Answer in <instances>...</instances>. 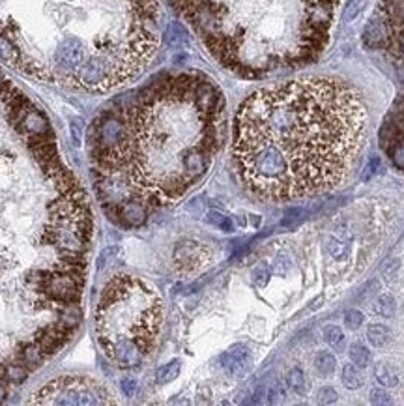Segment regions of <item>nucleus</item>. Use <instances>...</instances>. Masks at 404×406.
<instances>
[{
  "instance_id": "14",
  "label": "nucleus",
  "mask_w": 404,
  "mask_h": 406,
  "mask_svg": "<svg viewBox=\"0 0 404 406\" xmlns=\"http://www.w3.org/2000/svg\"><path fill=\"white\" fill-rule=\"evenodd\" d=\"M395 307H397V303H395V298L391 294H380L374 303V313L389 318L391 314L395 313Z\"/></svg>"
},
{
  "instance_id": "10",
  "label": "nucleus",
  "mask_w": 404,
  "mask_h": 406,
  "mask_svg": "<svg viewBox=\"0 0 404 406\" xmlns=\"http://www.w3.org/2000/svg\"><path fill=\"white\" fill-rule=\"evenodd\" d=\"M286 384H288V387H290L296 395H305V393L309 391V382H307V376H305V372L299 369V367H294V369L288 370Z\"/></svg>"
},
{
  "instance_id": "5",
  "label": "nucleus",
  "mask_w": 404,
  "mask_h": 406,
  "mask_svg": "<svg viewBox=\"0 0 404 406\" xmlns=\"http://www.w3.org/2000/svg\"><path fill=\"white\" fill-rule=\"evenodd\" d=\"M378 21L383 29L385 47L404 60V0H380Z\"/></svg>"
},
{
  "instance_id": "26",
  "label": "nucleus",
  "mask_w": 404,
  "mask_h": 406,
  "mask_svg": "<svg viewBox=\"0 0 404 406\" xmlns=\"http://www.w3.org/2000/svg\"><path fill=\"white\" fill-rule=\"evenodd\" d=\"M363 0H350L346 4V21H352L355 19V15L361 12Z\"/></svg>"
},
{
  "instance_id": "18",
  "label": "nucleus",
  "mask_w": 404,
  "mask_h": 406,
  "mask_svg": "<svg viewBox=\"0 0 404 406\" xmlns=\"http://www.w3.org/2000/svg\"><path fill=\"white\" fill-rule=\"evenodd\" d=\"M208 223H212L213 227L221 228V230H225V232H230V230H232V221L228 219L227 215L219 214V212H210V214H208Z\"/></svg>"
},
{
  "instance_id": "2",
  "label": "nucleus",
  "mask_w": 404,
  "mask_h": 406,
  "mask_svg": "<svg viewBox=\"0 0 404 406\" xmlns=\"http://www.w3.org/2000/svg\"><path fill=\"white\" fill-rule=\"evenodd\" d=\"M367 135L359 94L337 79H298L256 90L234 120L232 154L241 182L268 200L335 187Z\"/></svg>"
},
{
  "instance_id": "25",
  "label": "nucleus",
  "mask_w": 404,
  "mask_h": 406,
  "mask_svg": "<svg viewBox=\"0 0 404 406\" xmlns=\"http://www.w3.org/2000/svg\"><path fill=\"white\" fill-rule=\"evenodd\" d=\"M398 268H400V262H398V260H395V258H393V260H387V262L382 266L383 277H385V279H393L395 275H397Z\"/></svg>"
},
{
  "instance_id": "27",
  "label": "nucleus",
  "mask_w": 404,
  "mask_h": 406,
  "mask_svg": "<svg viewBox=\"0 0 404 406\" xmlns=\"http://www.w3.org/2000/svg\"><path fill=\"white\" fill-rule=\"evenodd\" d=\"M122 389H124V393L128 397H133L135 393H137V382L131 380V378H126V380H122Z\"/></svg>"
},
{
  "instance_id": "19",
  "label": "nucleus",
  "mask_w": 404,
  "mask_h": 406,
  "mask_svg": "<svg viewBox=\"0 0 404 406\" xmlns=\"http://www.w3.org/2000/svg\"><path fill=\"white\" fill-rule=\"evenodd\" d=\"M344 324L348 329H357L363 324V313L357 309H348L344 313Z\"/></svg>"
},
{
  "instance_id": "21",
  "label": "nucleus",
  "mask_w": 404,
  "mask_h": 406,
  "mask_svg": "<svg viewBox=\"0 0 404 406\" xmlns=\"http://www.w3.org/2000/svg\"><path fill=\"white\" fill-rule=\"evenodd\" d=\"M6 376L12 380V382H23L25 378H27V367L25 365H12V367H8L6 369Z\"/></svg>"
},
{
  "instance_id": "1",
  "label": "nucleus",
  "mask_w": 404,
  "mask_h": 406,
  "mask_svg": "<svg viewBox=\"0 0 404 406\" xmlns=\"http://www.w3.org/2000/svg\"><path fill=\"white\" fill-rule=\"evenodd\" d=\"M223 96L200 73L172 75L98 124L94 171L107 210L169 206L206 176L223 139Z\"/></svg>"
},
{
  "instance_id": "28",
  "label": "nucleus",
  "mask_w": 404,
  "mask_h": 406,
  "mask_svg": "<svg viewBox=\"0 0 404 406\" xmlns=\"http://www.w3.org/2000/svg\"><path fill=\"white\" fill-rule=\"evenodd\" d=\"M253 275H255V283L258 286H264L266 283H268L269 275H268V270H266V268H258V270H255Z\"/></svg>"
},
{
  "instance_id": "24",
  "label": "nucleus",
  "mask_w": 404,
  "mask_h": 406,
  "mask_svg": "<svg viewBox=\"0 0 404 406\" xmlns=\"http://www.w3.org/2000/svg\"><path fill=\"white\" fill-rule=\"evenodd\" d=\"M329 253H331L333 258L342 260V258L348 255V247L342 242H339V240H331V242H329Z\"/></svg>"
},
{
  "instance_id": "30",
  "label": "nucleus",
  "mask_w": 404,
  "mask_h": 406,
  "mask_svg": "<svg viewBox=\"0 0 404 406\" xmlns=\"http://www.w3.org/2000/svg\"><path fill=\"white\" fill-rule=\"evenodd\" d=\"M4 397H6V385L0 382V402L4 400Z\"/></svg>"
},
{
  "instance_id": "20",
  "label": "nucleus",
  "mask_w": 404,
  "mask_h": 406,
  "mask_svg": "<svg viewBox=\"0 0 404 406\" xmlns=\"http://www.w3.org/2000/svg\"><path fill=\"white\" fill-rule=\"evenodd\" d=\"M337 399H339V395H337V391H335L333 387H329V385L320 387L318 391H316V400H318L320 404H331V402H337Z\"/></svg>"
},
{
  "instance_id": "12",
  "label": "nucleus",
  "mask_w": 404,
  "mask_h": 406,
  "mask_svg": "<svg viewBox=\"0 0 404 406\" xmlns=\"http://www.w3.org/2000/svg\"><path fill=\"white\" fill-rule=\"evenodd\" d=\"M342 384L346 385L348 389H357L363 385V376L359 372V367L354 363H346L342 367Z\"/></svg>"
},
{
  "instance_id": "29",
  "label": "nucleus",
  "mask_w": 404,
  "mask_h": 406,
  "mask_svg": "<svg viewBox=\"0 0 404 406\" xmlns=\"http://www.w3.org/2000/svg\"><path fill=\"white\" fill-rule=\"evenodd\" d=\"M378 286H380V285H378V281H370L369 285H367V286H365V288H363L361 298H369L370 294H372V292H370V290H378Z\"/></svg>"
},
{
  "instance_id": "6",
  "label": "nucleus",
  "mask_w": 404,
  "mask_h": 406,
  "mask_svg": "<svg viewBox=\"0 0 404 406\" xmlns=\"http://www.w3.org/2000/svg\"><path fill=\"white\" fill-rule=\"evenodd\" d=\"M380 146L387 154L391 163L404 172V100L398 101L383 122L380 131Z\"/></svg>"
},
{
  "instance_id": "7",
  "label": "nucleus",
  "mask_w": 404,
  "mask_h": 406,
  "mask_svg": "<svg viewBox=\"0 0 404 406\" xmlns=\"http://www.w3.org/2000/svg\"><path fill=\"white\" fill-rule=\"evenodd\" d=\"M172 258L180 271H195L210 258V251L206 245L195 240H182L174 247Z\"/></svg>"
},
{
  "instance_id": "4",
  "label": "nucleus",
  "mask_w": 404,
  "mask_h": 406,
  "mask_svg": "<svg viewBox=\"0 0 404 406\" xmlns=\"http://www.w3.org/2000/svg\"><path fill=\"white\" fill-rule=\"evenodd\" d=\"M32 404H113L111 393L90 378L62 376L51 380L30 399Z\"/></svg>"
},
{
  "instance_id": "8",
  "label": "nucleus",
  "mask_w": 404,
  "mask_h": 406,
  "mask_svg": "<svg viewBox=\"0 0 404 406\" xmlns=\"http://www.w3.org/2000/svg\"><path fill=\"white\" fill-rule=\"evenodd\" d=\"M367 339H369L372 346L382 348L391 341V329L387 326H383V324H370L367 328Z\"/></svg>"
},
{
  "instance_id": "13",
  "label": "nucleus",
  "mask_w": 404,
  "mask_h": 406,
  "mask_svg": "<svg viewBox=\"0 0 404 406\" xmlns=\"http://www.w3.org/2000/svg\"><path fill=\"white\" fill-rule=\"evenodd\" d=\"M348 354H350L352 363L357 365V367H361V369L370 363V352L365 344H361V342H354V344L350 346V352H348Z\"/></svg>"
},
{
  "instance_id": "9",
  "label": "nucleus",
  "mask_w": 404,
  "mask_h": 406,
  "mask_svg": "<svg viewBox=\"0 0 404 406\" xmlns=\"http://www.w3.org/2000/svg\"><path fill=\"white\" fill-rule=\"evenodd\" d=\"M374 376L378 380V384L383 387H395L398 384V372L395 367H391L387 363H378L374 367Z\"/></svg>"
},
{
  "instance_id": "3",
  "label": "nucleus",
  "mask_w": 404,
  "mask_h": 406,
  "mask_svg": "<svg viewBox=\"0 0 404 406\" xmlns=\"http://www.w3.org/2000/svg\"><path fill=\"white\" fill-rule=\"evenodd\" d=\"M94 322L107 357L120 369H137L157 342L161 299L146 281L116 275L101 292Z\"/></svg>"
},
{
  "instance_id": "22",
  "label": "nucleus",
  "mask_w": 404,
  "mask_h": 406,
  "mask_svg": "<svg viewBox=\"0 0 404 406\" xmlns=\"http://www.w3.org/2000/svg\"><path fill=\"white\" fill-rule=\"evenodd\" d=\"M269 402H283L286 399V387L283 382H275L269 389Z\"/></svg>"
},
{
  "instance_id": "17",
  "label": "nucleus",
  "mask_w": 404,
  "mask_h": 406,
  "mask_svg": "<svg viewBox=\"0 0 404 406\" xmlns=\"http://www.w3.org/2000/svg\"><path fill=\"white\" fill-rule=\"evenodd\" d=\"M180 374V361H170L169 365H165V367H161L159 369V372H157V380L159 382H172L174 378Z\"/></svg>"
},
{
  "instance_id": "15",
  "label": "nucleus",
  "mask_w": 404,
  "mask_h": 406,
  "mask_svg": "<svg viewBox=\"0 0 404 406\" xmlns=\"http://www.w3.org/2000/svg\"><path fill=\"white\" fill-rule=\"evenodd\" d=\"M324 341L331 348H342L344 346V333L339 326H326L324 328Z\"/></svg>"
},
{
  "instance_id": "16",
  "label": "nucleus",
  "mask_w": 404,
  "mask_h": 406,
  "mask_svg": "<svg viewBox=\"0 0 404 406\" xmlns=\"http://www.w3.org/2000/svg\"><path fill=\"white\" fill-rule=\"evenodd\" d=\"M43 359V352L36 344H32V346H27V348L21 352V363L25 365V367H30V369H34L36 365H40V361Z\"/></svg>"
},
{
  "instance_id": "23",
  "label": "nucleus",
  "mask_w": 404,
  "mask_h": 406,
  "mask_svg": "<svg viewBox=\"0 0 404 406\" xmlns=\"http://www.w3.org/2000/svg\"><path fill=\"white\" fill-rule=\"evenodd\" d=\"M370 402H372V404H391L393 399H391V395L385 391V389H380V387L376 389L374 387V389L370 391Z\"/></svg>"
},
{
  "instance_id": "11",
  "label": "nucleus",
  "mask_w": 404,
  "mask_h": 406,
  "mask_svg": "<svg viewBox=\"0 0 404 406\" xmlns=\"http://www.w3.org/2000/svg\"><path fill=\"white\" fill-rule=\"evenodd\" d=\"M314 367L320 376H333V372L337 370V357L331 352H318V356L314 359Z\"/></svg>"
}]
</instances>
